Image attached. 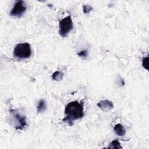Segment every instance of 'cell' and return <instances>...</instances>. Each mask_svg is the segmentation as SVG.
Instances as JSON below:
<instances>
[{
  "instance_id": "ba28073f",
  "label": "cell",
  "mask_w": 149,
  "mask_h": 149,
  "mask_svg": "<svg viewBox=\"0 0 149 149\" xmlns=\"http://www.w3.org/2000/svg\"><path fill=\"white\" fill-rule=\"evenodd\" d=\"M47 108V105H46V102L44 99H41L37 104V111L40 113V112H44Z\"/></svg>"
},
{
  "instance_id": "4fadbf2b",
  "label": "cell",
  "mask_w": 149,
  "mask_h": 149,
  "mask_svg": "<svg viewBox=\"0 0 149 149\" xmlns=\"http://www.w3.org/2000/svg\"><path fill=\"white\" fill-rule=\"evenodd\" d=\"M87 50L85 49V50H82L80 52H79V53H77V55L79 56L80 57H82V58H86L87 56Z\"/></svg>"
},
{
  "instance_id": "30bf717a",
  "label": "cell",
  "mask_w": 149,
  "mask_h": 149,
  "mask_svg": "<svg viewBox=\"0 0 149 149\" xmlns=\"http://www.w3.org/2000/svg\"><path fill=\"white\" fill-rule=\"evenodd\" d=\"M122 146H120V143L119 142V141L116 139V140H113L109 144V146L107 147V148H122Z\"/></svg>"
},
{
  "instance_id": "7c38bea8",
  "label": "cell",
  "mask_w": 149,
  "mask_h": 149,
  "mask_svg": "<svg viewBox=\"0 0 149 149\" xmlns=\"http://www.w3.org/2000/svg\"><path fill=\"white\" fill-rule=\"evenodd\" d=\"M148 56L144 58L142 60V65L147 70L148 69Z\"/></svg>"
},
{
  "instance_id": "277c9868",
  "label": "cell",
  "mask_w": 149,
  "mask_h": 149,
  "mask_svg": "<svg viewBox=\"0 0 149 149\" xmlns=\"http://www.w3.org/2000/svg\"><path fill=\"white\" fill-rule=\"evenodd\" d=\"M73 28V24L71 17L68 16L60 20L59 24V33L62 37H66Z\"/></svg>"
},
{
  "instance_id": "7a4b0ae2",
  "label": "cell",
  "mask_w": 149,
  "mask_h": 149,
  "mask_svg": "<svg viewBox=\"0 0 149 149\" xmlns=\"http://www.w3.org/2000/svg\"><path fill=\"white\" fill-rule=\"evenodd\" d=\"M31 55V50L29 43L17 44L13 49V56L18 59H27Z\"/></svg>"
},
{
  "instance_id": "3957f363",
  "label": "cell",
  "mask_w": 149,
  "mask_h": 149,
  "mask_svg": "<svg viewBox=\"0 0 149 149\" xmlns=\"http://www.w3.org/2000/svg\"><path fill=\"white\" fill-rule=\"evenodd\" d=\"M9 113L11 116V121L14 123L16 130H22L27 125L25 116L20 115L14 109H10Z\"/></svg>"
},
{
  "instance_id": "52a82bcc",
  "label": "cell",
  "mask_w": 149,
  "mask_h": 149,
  "mask_svg": "<svg viewBox=\"0 0 149 149\" xmlns=\"http://www.w3.org/2000/svg\"><path fill=\"white\" fill-rule=\"evenodd\" d=\"M113 130L115 134L119 136H123L126 133V130L125 129L124 127L120 123L116 124L114 126Z\"/></svg>"
},
{
  "instance_id": "9c48e42d",
  "label": "cell",
  "mask_w": 149,
  "mask_h": 149,
  "mask_svg": "<svg viewBox=\"0 0 149 149\" xmlns=\"http://www.w3.org/2000/svg\"><path fill=\"white\" fill-rule=\"evenodd\" d=\"M63 77V73L60 71H55L52 75V78L54 80L59 81L62 79Z\"/></svg>"
},
{
  "instance_id": "8fae6325",
  "label": "cell",
  "mask_w": 149,
  "mask_h": 149,
  "mask_svg": "<svg viewBox=\"0 0 149 149\" xmlns=\"http://www.w3.org/2000/svg\"><path fill=\"white\" fill-rule=\"evenodd\" d=\"M83 12L84 13L87 14V13H90V11L93 10V8H92V6H91L90 5H84L83 6Z\"/></svg>"
},
{
  "instance_id": "6da1fadb",
  "label": "cell",
  "mask_w": 149,
  "mask_h": 149,
  "mask_svg": "<svg viewBox=\"0 0 149 149\" xmlns=\"http://www.w3.org/2000/svg\"><path fill=\"white\" fill-rule=\"evenodd\" d=\"M65 114L66 117L63 119V121L72 125L74 120L80 119L84 115L83 101L79 102L76 100L68 103L65 108Z\"/></svg>"
},
{
  "instance_id": "5b68a950",
  "label": "cell",
  "mask_w": 149,
  "mask_h": 149,
  "mask_svg": "<svg viewBox=\"0 0 149 149\" xmlns=\"http://www.w3.org/2000/svg\"><path fill=\"white\" fill-rule=\"evenodd\" d=\"M26 6L24 1H17L15 3L13 8L12 9L10 15L12 16H21L26 11Z\"/></svg>"
},
{
  "instance_id": "8992f818",
  "label": "cell",
  "mask_w": 149,
  "mask_h": 149,
  "mask_svg": "<svg viewBox=\"0 0 149 149\" xmlns=\"http://www.w3.org/2000/svg\"><path fill=\"white\" fill-rule=\"evenodd\" d=\"M97 106L104 112H108L109 111H110L111 109H112L113 107V105L112 102L107 100H102L101 101H100L98 104H97Z\"/></svg>"
}]
</instances>
